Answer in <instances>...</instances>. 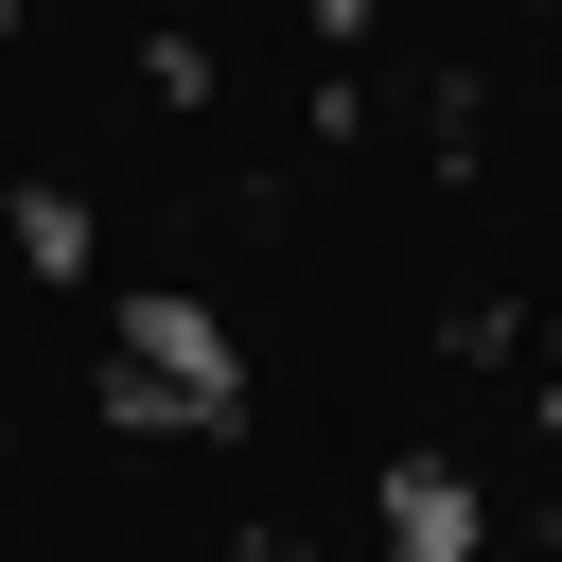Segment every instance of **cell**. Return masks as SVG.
<instances>
[{"mask_svg": "<svg viewBox=\"0 0 562 562\" xmlns=\"http://www.w3.org/2000/svg\"><path fill=\"white\" fill-rule=\"evenodd\" d=\"M105 369H123V404H140V422H228V316H211V299H176V281H140V299H123V351H105Z\"/></svg>", "mask_w": 562, "mask_h": 562, "instance_id": "6da1fadb", "label": "cell"}]
</instances>
